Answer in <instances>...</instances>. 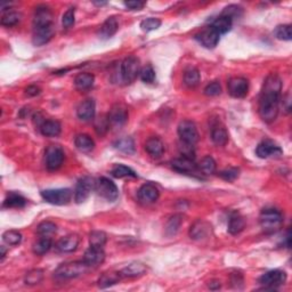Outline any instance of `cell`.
<instances>
[{
	"mask_svg": "<svg viewBox=\"0 0 292 292\" xmlns=\"http://www.w3.org/2000/svg\"><path fill=\"white\" fill-rule=\"evenodd\" d=\"M211 233V225L206 221H196L189 228V236L193 240H205Z\"/></svg>",
	"mask_w": 292,
	"mask_h": 292,
	"instance_id": "obj_20",
	"label": "cell"
},
{
	"mask_svg": "<svg viewBox=\"0 0 292 292\" xmlns=\"http://www.w3.org/2000/svg\"><path fill=\"white\" fill-rule=\"evenodd\" d=\"M26 205V200L17 193L11 192L4 201L5 208H23Z\"/></svg>",
	"mask_w": 292,
	"mask_h": 292,
	"instance_id": "obj_37",
	"label": "cell"
},
{
	"mask_svg": "<svg viewBox=\"0 0 292 292\" xmlns=\"http://www.w3.org/2000/svg\"><path fill=\"white\" fill-rule=\"evenodd\" d=\"M144 5H145V2L139 1V0H134V1L124 2V6L129 9H133V11H139V9H142L144 7Z\"/></svg>",
	"mask_w": 292,
	"mask_h": 292,
	"instance_id": "obj_54",
	"label": "cell"
},
{
	"mask_svg": "<svg viewBox=\"0 0 292 292\" xmlns=\"http://www.w3.org/2000/svg\"><path fill=\"white\" fill-rule=\"evenodd\" d=\"M178 136L182 142L195 145L199 142V131L196 124L191 120H183L178 124Z\"/></svg>",
	"mask_w": 292,
	"mask_h": 292,
	"instance_id": "obj_9",
	"label": "cell"
},
{
	"mask_svg": "<svg viewBox=\"0 0 292 292\" xmlns=\"http://www.w3.org/2000/svg\"><path fill=\"white\" fill-rule=\"evenodd\" d=\"M275 37L280 40L290 41L292 39V31L290 24H282L276 26V29L274 30Z\"/></svg>",
	"mask_w": 292,
	"mask_h": 292,
	"instance_id": "obj_45",
	"label": "cell"
},
{
	"mask_svg": "<svg viewBox=\"0 0 292 292\" xmlns=\"http://www.w3.org/2000/svg\"><path fill=\"white\" fill-rule=\"evenodd\" d=\"M65 153L60 145H49L46 150V167L49 172L60 169L64 162Z\"/></svg>",
	"mask_w": 292,
	"mask_h": 292,
	"instance_id": "obj_8",
	"label": "cell"
},
{
	"mask_svg": "<svg viewBox=\"0 0 292 292\" xmlns=\"http://www.w3.org/2000/svg\"><path fill=\"white\" fill-rule=\"evenodd\" d=\"M282 104H283V109L285 110V112L290 113L291 112V95H290V93H288L285 96H283V102H282Z\"/></svg>",
	"mask_w": 292,
	"mask_h": 292,
	"instance_id": "obj_55",
	"label": "cell"
},
{
	"mask_svg": "<svg viewBox=\"0 0 292 292\" xmlns=\"http://www.w3.org/2000/svg\"><path fill=\"white\" fill-rule=\"evenodd\" d=\"M118 29H119V23L116 17H109L104 21L103 24L101 25L98 35L101 39H110L117 34Z\"/></svg>",
	"mask_w": 292,
	"mask_h": 292,
	"instance_id": "obj_24",
	"label": "cell"
},
{
	"mask_svg": "<svg viewBox=\"0 0 292 292\" xmlns=\"http://www.w3.org/2000/svg\"><path fill=\"white\" fill-rule=\"evenodd\" d=\"M2 240L6 244L11 245V247H16L22 242V234L18 231H6L2 234Z\"/></svg>",
	"mask_w": 292,
	"mask_h": 292,
	"instance_id": "obj_42",
	"label": "cell"
},
{
	"mask_svg": "<svg viewBox=\"0 0 292 292\" xmlns=\"http://www.w3.org/2000/svg\"><path fill=\"white\" fill-rule=\"evenodd\" d=\"M260 226L266 234H274L280 231L283 225V216L281 211L274 208H266L260 212L259 216Z\"/></svg>",
	"mask_w": 292,
	"mask_h": 292,
	"instance_id": "obj_2",
	"label": "cell"
},
{
	"mask_svg": "<svg viewBox=\"0 0 292 292\" xmlns=\"http://www.w3.org/2000/svg\"><path fill=\"white\" fill-rule=\"evenodd\" d=\"M139 77L143 83L153 84L154 80H155V71H154V69L151 67V65H147V67L143 68L142 70H140Z\"/></svg>",
	"mask_w": 292,
	"mask_h": 292,
	"instance_id": "obj_48",
	"label": "cell"
},
{
	"mask_svg": "<svg viewBox=\"0 0 292 292\" xmlns=\"http://www.w3.org/2000/svg\"><path fill=\"white\" fill-rule=\"evenodd\" d=\"M256 154L260 157V159H268V157L280 156L283 154V151L281 147L275 144L273 140L265 139L261 143L258 144L257 149H256Z\"/></svg>",
	"mask_w": 292,
	"mask_h": 292,
	"instance_id": "obj_14",
	"label": "cell"
},
{
	"mask_svg": "<svg viewBox=\"0 0 292 292\" xmlns=\"http://www.w3.org/2000/svg\"><path fill=\"white\" fill-rule=\"evenodd\" d=\"M113 145L117 150H119L123 153H127V154L135 153V142H134V139L131 138V137H122V138L118 139Z\"/></svg>",
	"mask_w": 292,
	"mask_h": 292,
	"instance_id": "obj_36",
	"label": "cell"
},
{
	"mask_svg": "<svg viewBox=\"0 0 292 292\" xmlns=\"http://www.w3.org/2000/svg\"><path fill=\"white\" fill-rule=\"evenodd\" d=\"M137 196L143 205H152L159 200L160 191L154 184L146 183L143 186H140L138 192H137Z\"/></svg>",
	"mask_w": 292,
	"mask_h": 292,
	"instance_id": "obj_15",
	"label": "cell"
},
{
	"mask_svg": "<svg viewBox=\"0 0 292 292\" xmlns=\"http://www.w3.org/2000/svg\"><path fill=\"white\" fill-rule=\"evenodd\" d=\"M95 191L101 195L102 198L107 200L110 202H114L119 196V189L112 180L106 177H101L95 183Z\"/></svg>",
	"mask_w": 292,
	"mask_h": 292,
	"instance_id": "obj_6",
	"label": "cell"
},
{
	"mask_svg": "<svg viewBox=\"0 0 292 292\" xmlns=\"http://www.w3.org/2000/svg\"><path fill=\"white\" fill-rule=\"evenodd\" d=\"M6 248L4 247V245H2L1 247V261H4V259H5V257H6Z\"/></svg>",
	"mask_w": 292,
	"mask_h": 292,
	"instance_id": "obj_58",
	"label": "cell"
},
{
	"mask_svg": "<svg viewBox=\"0 0 292 292\" xmlns=\"http://www.w3.org/2000/svg\"><path fill=\"white\" fill-rule=\"evenodd\" d=\"M75 147L81 152H91L95 149V142L89 135L80 134L74 138Z\"/></svg>",
	"mask_w": 292,
	"mask_h": 292,
	"instance_id": "obj_30",
	"label": "cell"
},
{
	"mask_svg": "<svg viewBox=\"0 0 292 292\" xmlns=\"http://www.w3.org/2000/svg\"><path fill=\"white\" fill-rule=\"evenodd\" d=\"M22 19V14L19 12L15 11H7L4 13L1 16V25L7 26V28H12L18 24Z\"/></svg>",
	"mask_w": 292,
	"mask_h": 292,
	"instance_id": "obj_38",
	"label": "cell"
},
{
	"mask_svg": "<svg viewBox=\"0 0 292 292\" xmlns=\"http://www.w3.org/2000/svg\"><path fill=\"white\" fill-rule=\"evenodd\" d=\"M183 224V216L182 215H175L167 222L166 225V233L167 235L172 236L176 235L177 232L179 231L180 225Z\"/></svg>",
	"mask_w": 292,
	"mask_h": 292,
	"instance_id": "obj_39",
	"label": "cell"
},
{
	"mask_svg": "<svg viewBox=\"0 0 292 292\" xmlns=\"http://www.w3.org/2000/svg\"><path fill=\"white\" fill-rule=\"evenodd\" d=\"M232 283L234 284H239V283H243V276H242L241 273H234L231 277Z\"/></svg>",
	"mask_w": 292,
	"mask_h": 292,
	"instance_id": "obj_57",
	"label": "cell"
},
{
	"mask_svg": "<svg viewBox=\"0 0 292 292\" xmlns=\"http://www.w3.org/2000/svg\"><path fill=\"white\" fill-rule=\"evenodd\" d=\"M39 129L46 137H57L62 131V126L57 120H45Z\"/></svg>",
	"mask_w": 292,
	"mask_h": 292,
	"instance_id": "obj_26",
	"label": "cell"
},
{
	"mask_svg": "<svg viewBox=\"0 0 292 292\" xmlns=\"http://www.w3.org/2000/svg\"><path fill=\"white\" fill-rule=\"evenodd\" d=\"M128 120V110L122 104L113 105L112 109L110 110L107 121H109L110 127L112 128H121Z\"/></svg>",
	"mask_w": 292,
	"mask_h": 292,
	"instance_id": "obj_13",
	"label": "cell"
},
{
	"mask_svg": "<svg viewBox=\"0 0 292 292\" xmlns=\"http://www.w3.org/2000/svg\"><path fill=\"white\" fill-rule=\"evenodd\" d=\"M95 112H96V104L93 98H88L79 104L77 109V116L80 120L89 121L94 119Z\"/></svg>",
	"mask_w": 292,
	"mask_h": 292,
	"instance_id": "obj_22",
	"label": "cell"
},
{
	"mask_svg": "<svg viewBox=\"0 0 292 292\" xmlns=\"http://www.w3.org/2000/svg\"><path fill=\"white\" fill-rule=\"evenodd\" d=\"M222 15L227 16L232 21H234L235 18H240L242 16V8L238 5H229L226 8H224Z\"/></svg>",
	"mask_w": 292,
	"mask_h": 292,
	"instance_id": "obj_49",
	"label": "cell"
},
{
	"mask_svg": "<svg viewBox=\"0 0 292 292\" xmlns=\"http://www.w3.org/2000/svg\"><path fill=\"white\" fill-rule=\"evenodd\" d=\"M54 24V16L48 6L40 5L35 8L34 16V26Z\"/></svg>",
	"mask_w": 292,
	"mask_h": 292,
	"instance_id": "obj_21",
	"label": "cell"
},
{
	"mask_svg": "<svg viewBox=\"0 0 292 292\" xmlns=\"http://www.w3.org/2000/svg\"><path fill=\"white\" fill-rule=\"evenodd\" d=\"M203 91H205V95L209 97L218 96V95L222 94V86L218 81H214V83H210L209 85H206V87Z\"/></svg>",
	"mask_w": 292,
	"mask_h": 292,
	"instance_id": "obj_51",
	"label": "cell"
},
{
	"mask_svg": "<svg viewBox=\"0 0 292 292\" xmlns=\"http://www.w3.org/2000/svg\"><path fill=\"white\" fill-rule=\"evenodd\" d=\"M107 241V235L102 231H94L89 235L90 247L103 248Z\"/></svg>",
	"mask_w": 292,
	"mask_h": 292,
	"instance_id": "obj_41",
	"label": "cell"
},
{
	"mask_svg": "<svg viewBox=\"0 0 292 292\" xmlns=\"http://www.w3.org/2000/svg\"><path fill=\"white\" fill-rule=\"evenodd\" d=\"M110 124L109 121H107V118H101L100 120H97L96 124H95V129L100 135H103V134L106 133L109 130Z\"/></svg>",
	"mask_w": 292,
	"mask_h": 292,
	"instance_id": "obj_53",
	"label": "cell"
},
{
	"mask_svg": "<svg viewBox=\"0 0 292 292\" xmlns=\"http://www.w3.org/2000/svg\"><path fill=\"white\" fill-rule=\"evenodd\" d=\"M83 260L86 262L89 267H96L103 264L105 260V252L103 248L90 247L85 251Z\"/></svg>",
	"mask_w": 292,
	"mask_h": 292,
	"instance_id": "obj_19",
	"label": "cell"
},
{
	"mask_svg": "<svg viewBox=\"0 0 292 292\" xmlns=\"http://www.w3.org/2000/svg\"><path fill=\"white\" fill-rule=\"evenodd\" d=\"M41 196L45 201L55 206H65L71 201L72 192L69 189H45L41 192Z\"/></svg>",
	"mask_w": 292,
	"mask_h": 292,
	"instance_id": "obj_7",
	"label": "cell"
},
{
	"mask_svg": "<svg viewBox=\"0 0 292 292\" xmlns=\"http://www.w3.org/2000/svg\"><path fill=\"white\" fill-rule=\"evenodd\" d=\"M195 38L203 47L212 49L218 45L219 39H221V34H219L217 31H215L211 26H209V28L205 29V30H202L200 34H196Z\"/></svg>",
	"mask_w": 292,
	"mask_h": 292,
	"instance_id": "obj_16",
	"label": "cell"
},
{
	"mask_svg": "<svg viewBox=\"0 0 292 292\" xmlns=\"http://www.w3.org/2000/svg\"><path fill=\"white\" fill-rule=\"evenodd\" d=\"M56 231L57 226L49 221L42 222L37 226V234L40 236H48L49 238V235H52L54 233H56Z\"/></svg>",
	"mask_w": 292,
	"mask_h": 292,
	"instance_id": "obj_43",
	"label": "cell"
},
{
	"mask_svg": "<svg viewBox=\"0 0 292 292\" xmlns=\"http://www.w3.org/2000/svg\"><path fill=\"white\" fill-rule=\"evenodd\" d=\"M199 172H202L203 175L208 176V175H214L216 172V168H217V165H216L215 159L212 156L206 155L203 157V159L200 161L199 163Z\"/></svg>",
	"mask_w": 292,
	"mask_h": 292,
	"instance_id": "obj_35",
	"label": "cell"
},
{
	"mask_svg": "<svg viewBox=\"0 0 292 292\" xmlns=\"http://www.w3.org/2000/svg\"><path fill=\"white\" fill-rule=\"evenodd\" d=\"M200 81H201V75L196 68H189L188 70L184 72V84L186 87L193 88L198 87Z\"/></svg>",
	"mask_w": 292,
	"mask_h": 292,
	"instance_id": "obj_31",
	"label": "cell"
},
{
	"mask_svg": "<svg viewBox=\"0 0 292 292\" xmlns=\"http://www.w3.org/2000/svg\"><path fill=\"white\" fill-rule=\"evenodd\" d=\"M95 5H98V6H102V5H105L106 4V2H94Z\"/></svg>",
	"mask_w": 292,
	"mask_h": 292,
	"instance_id": "obj_59",
	"label": "cell"
},
{
	"mask_svg": "<svg viewBox=\"0 0 292 292\" xmlns=\"http://www.w3.org/2000/svg\"><path fill=\"white\" fill-rule=\"evenodd\" d=\"M160 26H161V19L156 17H149L140 22V29L145 32L157 30Z\"/></svg>",
	"mask_w": 292,
	"mask_h": 292,
	"instance_id": "obj_47",
	"label": "cell"
},
{
	"mask_svg": "<svg viewBox=\"0 0 292 292\" xmlns=\"http://www.w3.org/2000/svg\"><path fill=\"white\" fill-rule=\"evenodd\" d=\"M94 81V74L88 73V72H83V73H79L77 77L74 78V86L78 90L86 91L93 87Z\"/></svg>",
	"mask_w": 292,
	"mask_h": 292,
	"instance_id": "obj_28",
	"label": "cell"
},
{
	"mask_svg": "<svg viewBox=\"0 0 292 292\" xmlns=\"http://www.w3.org/2000/svg\"><path fill=\"white\" fill-rule=\"evenodd\" d=\"M52 245V242L51 238H48V236H41V239H39V240L34 244L32 251H34V254L37 256H44L51 250Z\"/></svg>",
	"mask_w": 292,
	"mask_h": 292,
	"instance_id": "obj_34",
	"label": "cell"
},
{
	"mask_svg": "<svg viewBox=\"0 0 292 292\" xmlns=\"http://www.w3.org/2000/svg\"><path fill=\"white\" fill-rule=\"evenodd\" d=\"M232 25H233V21L231 18L227 17V16L221 15L212 22V24L210 26H211L215 31H217L219 34H227V32L231 30Z\"/></svg>",
	"mask_w": 292,
	"mask_h": 292,
	"instance_id": "obj_32",
	"label": "cell"
},
{
	"mask_svg": "<svg viewBox=\"0 0 292 292\" xmlns=\"http://www.w3.org/2000/svg\"><path fill=\"white\" fill-rule=\"evenodd\" d=\"M211 139L217 146H225L228 143V133L221 123L215 124L211 129Z\"/></svg>",
	"mask_w": 292,
	"mask_h": 292,
	"instance_id": "obj_27",
	"label": "cell"
},
{
	"mask_svg": "<svg viewBox=\"0 0 292 292\" xmlns=\"http://www.w3.org/2000/svg\"><path fill=\"white\" fill-rule=\"evenodd\" d=\"M95 183H96V180L88 176L79 179L77 186H75L74 201L77 203H83L86 201L89 198L90 193L95 189Z\"/></svg>",
	"mask_w": 292,
	"mask_h": 292,
	"instance_id": "obj_10",
	"label": "cell"
},
{
	"mask_svg": "<svg viewBox=\"0 0 292 292\" xmlns=\"http://www.w3.org/2000/svg\"><path fill=\"white\" fill-rule=\"evenodd\" d=\"M41 89L37 86H29L25 89V94L28 95V96H37V95L40 94Z\"/></svg>",
	"mask_w": 292,
	"mask_h": 292,
	"instance_id": "obj_56",
	"label": "cell"
},
{
	"mask_svg": "<svg viewBox=\"0 0 292 292\" xmlns=\"http://www.w3.org/2000/svg\"><path fill=\"white\" fill-rule=\"evenodd\" d=\"M89 266L83 261H70L60 265L54 272V276L58 280H72L84 275Z\"/></svg>",
	"mask_w": 292,
	"mask_h": 292,
	"instance_id": "obj_3",
	"label": "cell"
},
{
	"mask_svg": "<svg viewBox=\"0 0 292 292\" xmlns=\"http://www.w3.org/2000/svg\"><path fill=\"white\" fill-rule=\"evenodd\" d=\"M282 91V80L276 73H271L262 85L260 97H259L258 113L261 120L272 123L276 120L280 109Z\"/></svg>",
	"mask_w": 292,
	"mask_h": 292,
	"instance_id": "obj_1",
	"label": "cell"
},
{
	"mask_svg": "<svg viewBox=\"0 0 292 292\" xmlns=\"http://www.w3.org/2000/svg\"><path fill=\"white\" fill-rule=\"evenodd\" d=\"M146 266L140 261H134L127 265L122 271L120 272L122 277H138L146 273Z\"/></svg>",
	"mask_w": 292,
	"mask_h": 292,
	"instance_id": "obj_25",
	"label": "cell"
},
{
	"mask_svg": "<svg viewBox=\"0 0 292 292\" xmlns=\"http://www.w3.org/2000/svg\"><path fill=\"white\" fill-rule=\"evenodd\" d=\"M144 147H145L147 154L154 159H159L165 153V144L159 137H150L145 142Z\"/></svg>",
	"mask_w": 292,
	"mask_h": 292,
	"instance_id": "obj_23",
	"label": "cell"
},
{
	"mask_svg": "<svg viewBox=\"0 0 292 292\" xmlns=\"http://www.w3.org/2000/svg\"><path fill=\"white\" fill-rule=\"evenodd\" d=\"M228 94L234 98H243L248 95L249 81L242 77H234L228 80L227 84Z\"/></svg>",
	"mask_w": 292,
	"mask_h": 292,
	"instance_id": "obj_12",
	"label": "cell"
},
{
	"mask_svg": "<svg viewBox=\"0 0 292 292\" xmlns=\"http://www.w3.org/2000/svg\"><path fill=\"white\" fill-rule=\"evenodd\" d=\"M121 278H122V275L120 272H106L98 280V287L101 289L112 287V285L119 283Z\"/></svg>",
	"mask_w": 292,
	"mask_h": 292,
	"instance_id": "obj_29",
	"label": "cell"
},
{
	"mask_svg": "<svg viewBox=\"0 0 292 292\" xmlns=\"http://www.w3.org/2000/svg\"><path fill=\"white\" fill-rule=\"evenodd\" d=\"M219 177L223 178L224 180H227V182H233V180H235L238 178L239 175H240V170L238 168H228L223 170L218 173Z\"/></svg>",
	"mask_w": 292,
	"mask_h": 292,
	"instance_id": "obj_52",
	"label": "cell"
},
{
	"mask_svg": "<svg viewBox=\"0 0 292 292\" xmlns=\"http://www.w3.org/2000/svg\"><path fill=\"white\" fill-rule=\"evenodd\" d=\"M111 173H112V176L116 177V178H126V177H133V178H136L137 177L136 172H134L133 169L124 165L114 166L112 170H111Z\"/></svg>",
	"mask_w": 292,
	"mask_h": 292,
	"instance_id": "obj_40",
	"label": "cell"
},
{
	"mask_svg": "<svg viewBox=\"0 0 292 292\" xmlns=\"http://www.w3.org/2000/svg\"><path fill=\"white\" fill-rule=\"evenodd\" d=\"M228 233L232 235H238L243 231L245 227L244 218L239 214H234L231 216L228 221Z\"/></svg>",
	"mask_w": 292,
	"mask_h": 292,
	"instance_id": "obj_33",
	"label": "cell"
},
{
	"mask_svg": "<svg viewBox=\"0 0 292 292\" xmlns=\"http://www.w3.org/2000/svg\"><path fill=\"white\" fill-rule=\"evenodd\" d=\"M178 151H179L180 155H182L183 157H186V159L193 160V161H194V159H195L194 145H192V144L184 143L180 140V142L178 143Z\"/></svg>",
	"mask_w": 292,
	"mask_h": 292,
	"instance_id": "obj_46",
	"label": "cell"
},
{
	"mask_svg": "<svg viewBox=\"0 0 292 292\" xmlns=\"http://www.w3.org/2000/svg\"><path fill=\"white\" fill-rule=\"evenodd\" d=\"M74 22H75V8L70 7L63 14V17H62V24H63V28L70 29L74 25Z\"/></svg>",
	"mask_w": 292,
	"mask_h": 292,
	"instance_id": "obj_50",
	"label": "cell"
},
{
	"mask_svg": "<svg viewBox=\"0 0 292 292\" xmlns=\"http://www.w3.org/2000/svg\"><path fill=\"white\" fill-rule=\"evenodd\" d=\"M172 169L180 173H189V175H196L198 172V166L195 165L193 160L186 159V157H177L172 161Z\"/></svg>",
	"mask_w": 292,
	"mask_h": 292,
	"instance_id": "obj_18",
	"label": "cell"
},
{
	"mask_svg": "<svg viewBox=\"0 0 292 292\" xmlns=\"http://www.w3.org/2000/svg\"><path fill=\"white\" fill-rule=\"evenodd\" d=\"M140 70L142 69H140L138 58L135 56H128L120 64L121 79H122L123 83L131 84L138 77Z\"/></svg>",
	"mask_w": 292,
	"mask_h": 292,
	"instance_id": "obj_4",
	"label": "cell"
},
{
	"mask_svg": "<svg viewBox=\"0 0 292 292\" xmlns=\"http://www.w3.org/2000/svg\"><path fill=\"white\" fill-rule=\"evenodd\" d=\"M42 278H44V271L37 268V270H32L26 273L24 282L26 285H37L42 281Z\"/></svg>",
	"mask_w": 292,
	"mask_h": 292,
	"instance_id": "obj_44",
	"label": "cell"
},
{
	"mask_svg": "<svg viewBox=\"0 0 292 292\" xmlns=\"http://www.w3.org/2000/svg\"><path fill=\"white\" fill-rule=\"evenodd\" d=\"M79 244H80V236L78 234H69L57 241L56 250L62 254H71L77 250Z\"/></svg>",
	"mask_w": 292,
	"mask_h": 292,
	"instance_id": "obj_17",
	"label": "cell"
},
{
	"mask_svg": "<svg viewBox=\"0 0 292 292\" xmlns=\"http://www.w3.org/2000/svg\"><path fill=\"white\" fill-rule=\"evenodd\" d=\"M55 34L54 24L39 25L34 26V35H32V42L37 47L48 44Z\"/></svg>",
	"mask_w": 292,
	"mask_h": 292,
	"instance_id": "obj_11",
	"label": "cell"
},
{
	"mask_svg": "<svg viewBox=\"0 0 292 292\" xmlns=\"http://www.w3.org/2000/svg\"><path fill=\"white\" fill-rule=\"evenodd\" d=\"M287 273L281 270H273L262 274L259 277V284L262 285L264 290H275L287 282Z\"/></svg>",
	"mask_w": 292,
	"mask_h": 292,
	"instance_id": "obj_5",
	"label": "cell"
}]
</instances>
